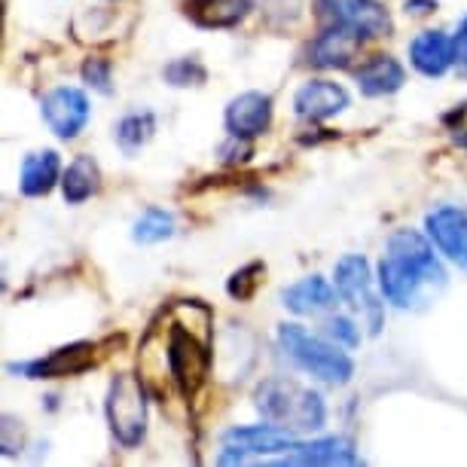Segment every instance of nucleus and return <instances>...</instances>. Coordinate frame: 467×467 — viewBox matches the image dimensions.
<instances>
[{"label": "nucleus", "instance_id": "1", "mask_svg": "<svg viewBox=\"0 0 467 467\" xmlns=\"http://www.w3.org/2000/svg\"><path fill=\"white\" fill-rule=\"evenodd\" d=\"M162 367L183 400H192L208 385L214 367V321L208 306L183 299L165 312Z\"/></svg>", "mask_w": 467, "mask_h": 467}, {"label": "nucleus", "instance_id": "2", "mask_svg": "<svg viewBox=\"0 0 467 467\" xmlns=\"http://www.w3.org/2000/svg\"><path fill=\"white\" fill-rule=\"evenodd\" d=\"M434 242L419 229H394L376 266V281L385 303L394 308H416L446 287V269L437 257Z\"/></svg>", "mask_w": 467, "mask_h": 467}, {"label": "nucleus", "instance_id": "3", "mask_svg": "<svg viewBox=\"0 0 467 467\" xmlns=\"http://www.w3.org/2000/svg\"><path fill=\"white\" fill-rule=\"evenodd\" d=\"M254 407L266 421L287 428L294 434H315L327 425V403L312 385L290 376H269L254 391Z\"/></svg>", "mask_w": 467, "mask_h": 467}, {"label": "nucleus", "instance_id": "4", "mask_svg": "<svg viewBox=\"0 0 467 467\" xmlns=\"http://www.w3.org/2000/svg\"><path fill=\"white\" fill-rule=\"evenodd\" d=\"M278 351L294 364L299 373L318 379L321 385L342 388L355 379V358L348 348L337 346L324 333L306 330L303 324H278L275 330Z\"/></svg>", "mask_w": 467, "mask_h": 467}, {"label": "nucleus", "instance_id": "5", "mask_svg": "<svg viewBox=\"0 0 467 467\" xmlns=\"http://www.w3.org/2000/svg\"><path fill=\"white\" fill-rule=\"evenodd\" d=\"M333 287L339 294V303H346V308L364 324L369 337H379L385 327V296L364 254H346L337 260Z\"/></svg>", "mask_w": 467, "mask_h": 467}, {"label": "nucleus", "instance_id": "6", "mask_svg": "<svg viewBox=\"0 0 467 467\" xmlns=\"http://www.w3.org/2000/svg\"><path fill=\"white\" fill-rule=\"evenodd\" d=\"M104 419H108L110 437L122 449H138L147 440L150 428V403L147 385L135 373H113L104 394Z\"/></svg>", "mask_w": 467, "mask_h": 467}, {"label": "nucleus", "instance_id": "7", "mask_svg": "<svg viewBox=\"0 0 467 467\" xmlns=\"http://www.w3.org/2000/svg\"><path fill=\"white\" fill-rule=\"evenodd\" d=\"M296 434L287 428H278L263 419L260 425H235L226 428L223 449H220V464H244L248 458H269L285 455L296 446Z\"/></svg>", "mask_w": 467, "mask_h": 467}, {"label": "nucleus", "instance_id": "8", "mask_svg": "<svg viewBox=\"0 0 467 467\" xmlns=\"http://www.w3.org/2000/svg\"><path fill=\"white\" fill-rule=\"evenodd\" d=\"M40 117L58 140H77L92 119L89 92L80 86H56L40 99Z\"/></svg>", "mask_w": 467, "mask_h": 467}, {"label": "nucleus", "instance_id": "9", "mask_svg": "<svg viewBox=\"0 0 467 467\" xmlns=\"http://www.w3.org/2000/svg\"><path fill=\"white\" fill-rule=\"evenodd\" d=\"M99 342L80 339V342H67L61 348H52L49 355L22 360V364H10V373H19L25 379H37V382H49V379H70L80 376L86 369H92L99 364Z\"/></svg>", "mask_w": 467, "mask_h": 467}, {"label": "nucleus", "instance_id": "10", "mask_svg": "<svg viewBox=\"0 0 467 467\" xmlns=\"http://www.w3.org/2000/svg\"><path fill=\"white\" fill-rule=\"evenodd\" d=\"M364 43V34L355 31L351 25H321V31L306 47V65L315 70L351 67Z\"/></svg>", "mask_w": 467, "mask_h": 467}, {"label": "nucleus", "instance_id": "11", "mask_svg": "<svg viewBox=\"0 0 467 467\" xmlns=\"http://www.w3.org/2000/svg\"><path fill=\"white\" fill-rule=\"evenodd\" d=\"M272 119H275V101H272L269 92H260V89L239 92L235 99H229L223 110L226 135L244 138V140H257L266 135L272 129Z\"/></svg>", "mask_w": 467, "mask_h": 467}, {"label": "nucleus", "instance_id": "12", "mask_svg": "<svg viewBox=\"0 0 467 467\" xmlns=\"http://www.w3.org/2000/svg\"><path fill=\"white\" fill-rule=\"evenodd\" d=\"M351 108V95L342 83L312 77L294 92V113L303 122H327Z\"/></svg>", "mask_w": 467, "mask_h": 467}, {"label": "nucleus", "instance_id": "13", "mask_svg": "<svg viewBox=\"0 0 467 467\" xmlns=\"http://www.w3.org/2000/svg\"><path fill=\"white\" fill-rule=\"evenodd\" d=\"M425 233L434 242V248L452 263V266L467 272V208L440 205L428 211Z\"/></svg>", "mask_w": 467, "mask_h": 467}, {"label": "nucleus", "instance_id": "14", "mask_svg": "<svg viewBox=\"0 0 467 467\" xmlns=\"http://www.w3.org/2000/svg\"><path fill=\"white\" fill-rule=\"evenodd\" d=\"M355 443L348 437H315L296 440V446L275 458L272 464H306V467H333V464H360Z\"/></svg>", "mask_w": 467, "mask_h": 467}, {"label": "nucleus", "instance_id": "15", "mask_svg": "<svg viewBox=\"0 0 467 467\" xmlns=\"http://www.w3.org/2000/svg\"><path fill=\"white\" fill-rule=\"evenodd\" d=\"M337 303H339L337 287H333V281L321 275H306L281 290V306L290 315H296V318H318V315L333 312Z\"/></svg>", "mask_w": 467, "mask_h": 467}, {"label": "nucleus", "instance_id": "16", "mask_svg": "<svg viewBox=\"0 0 467 467\" xmlns=\"http://www.w3.org/2000/svg\"><path fill=\"white\" fill-rule=\"evenodd\" d=\"M355 83L364 99H388L407 86V67L388 52H376L355 67Z\"/></svg>", "mask_w": 467, "mask_h": 467}, {"label": "nucleus", "instance_id": "17", "mask_svg": "<svg viewBox=\"0 0 467 467\" xmlns=\"http://www.w3.org/2000/svg\"><path fill=\"white\" fill-rule=\"evenodd\" d=\"M61 174L65 165L56 150H31L19 165V192L25 199H47L52 190L61 187Z\"/></svg>", "mask_w": 467, "mask_h": 467}, {"label": "nucleus", "instance_id": "18", "mask_svg": "<svg viewBox=\"0 0 467 467\" xmlns=\"http://www.w3.org/2000/svg\"><path fill=\"white\" fill-rule=\"evenodd\" d=\"M410 65L419 70L428 80H440L449 70L455 67V56H452V37L446 31H419L416 37L410 40Z\"/></svg>", "mask_w": 467, "mask_h": 467}, {"label": "nucleus", "instance_id": "19", "mask_svg": "<svg viewBox=\"0 0 467 467\" xmlns=\"http://www.w3.org/2000/svg\"><path fill=\"white\" fill-rule=\"evenodd\" d=\"M254 10V0H183V16L205 31L239 28Z\"/></svg>", "mask_w": 467, "mask_h": 467}, {"label": "nucleus", "instance_id": "20", "mask_svg": "<svg viewBox=\"0 0 467 467\" xmlns=\"http://www.w3.org/2000/svg\"><path fill=\"white\" fill-rule=\"evenodd\" d=\"M101 187H104V174H101L99 160L89 153H80L65 165L58 190H61L65 205H86L89 199L99 196Z\"/></svg>", "mask_w": 467, "mask_h": 467}, {"label": "nucleus", "instance_id": "21", "mask_svg": "<svg viewBox=\"0 0 467 467\" xmlns=\"http://www.w3.org/2000/svg\"><path fill=\"white\" fill-rule=\"evenodd\" d=\"M156 129H160V119H156L153 110H131L113 122V144L119 147L122 156L131 160L153 140Z\"/></svg>", "mask_w": 467, "mask_h": 467}, {"label": "nucleus", "instance_id": "22", "mask_svg": "<svg viewBox=\"0 0 467 467\" xmlns=\"http://www.w3.org/2000/svg\"><path fill=\"white\" fill-rule=\"evenodd\" d=\"M174 233H178V220H174L171 211H165L160 205H150L144 208V214L135 220V226H131V239L135 244H162L174 239Z\"/></svg>", "mask_w": 467, "mask_h": 467}, {"label": "nucleus", "instance_id": "23", "mask_svg": "<svg viewBox=\"0 0 467 467\" xmlns=\"http://www.w3.org/2000/svg\"><path fill=\"white\" fill-rule=\"evenodd\" d=\"M351 28L364 34V40H379V37H388L394 28L391 16H388V10L379 0H360L355 16H351Z\"/></svg>", "mask_w": 467, "mask_h": 467}, {"label": "nucleus", "instance_id": "24", "mask_svg": "<svg viewBox=\"0 0 467 467\" xmlns=\"http://www.w3.org/2000/svg\"><path fill=\"white\" fill-rule=\"evenodd\" d=\"M162 80L171 89H199V86L208 83V67L196 56H181L162 67Z\"/></svg>", "mask_w": 467, "mask_h": 467}, {"label": "nucleus", "instance_id": "25", "mask_svg": "<svg viewBox=\"0 0 467 467\" xmlns=\"http://www.w3.org/2000/svg\"><path fill=\"white\" fill-rule=\"evenodd\" d=\"M321 333L327 339H333L337 346L355 351L360 348V339H364V333H360V321L355 318V315H342V312H327L321 321Z\"/></svg>", "mask_w": 467, "mask_h": 467}, {"label": "nucleus", "instance_id": "26", "mask_svg": "<svg viewBox=\"0 0 467 467\" xmlns=\"http://www.w3.org/2000/svg\"><path fill=\"white\" fill-rule=\"evenodd\" d=\"M263 275H266V266H263L260 260H254V263H248V266L235 269L233 275H229L226 294L233 296L235 303H248V299H254V294L260 290Z\"/></svg>", "mask_w": 467, "mask_h": 467}, {"label": "nucleus", "instance_id": "27", "mask_svg": "<svg viewBox=\"0 0 467 467\" xmlns=\"http://www.w3.org/2000/svg\"><path fill=\"white\" fill-rule=\"evenodd\" d=\"M80 80L86 89L99 95H113V61L104 56H89L80 65Z\"/></svg>", "mask_w": 467, "mask_h": 467}, {"label": "nucleus", "instance_id": "28", "mask_svg": "<svg viewBox=\"0 0 467 467\" xmlns=\"http://www.w3.org/2000/svg\"><path fill=\"white\" fill-rule=\"evenodd\" d=\"M360 0H315V16L321 25H348Z\"/></svg>", "mask_w": 467, "mask_h": 467}, {"label": "nucleus", "instance_id": "29", "mask_svg": "<svg viewBox=\"0 0 467 467\" xmlns=\"http://www.w3.org/2000/svg\"><path fill=\"white\" fill-rule=\"evenodd\" d=\"M223 160L229 165H239V162H248L251 156H254V140H244V138H233L229 135L226 140V147H223Z\"/></svg>", "mask_w": 467, "mask_h": 467}, {"label": "nucleus", "instance_id": "30", "mask_svg": "<svg viewBox=\"0 0 467 467\" xmlns=\"http://www.w3.org/2000/svg\"><path fill=\"white\" fill-rule=\"evenodd\" d=\"M452 56H455V67L467 74V16L458 22V28L452 34Z\"/></svg>", "mask_w": 467, "mask_h": 467}, {"label": "nucleus", "instance_id": "31", "mask_svg": "<svg viewBox=\"0 0 467 467\" xmlns=\"http://www.w3.org/2000/svg\"><path fill=\"white\" fill-rule=\"evenodd\" d=\"M407 16H431L437 13V0H403Z\"/></svg>", "mask_w": 467, "mask_h": 467}, {"label": "nucleus", "instance_id": "32", "mask_svg": "<svg viewBox=\"0 0 467 467\" xmlns=\"http://www.w3.org/2000/svg\"><path fill=\"white\" fill-rule=\"evenodd\" d=\"M452 140H455V147H462L464 153H467V129H455V135H452Z\"/></svg>", "mask_w": 467, "mask_h": 467}, {"label": "nucleus", "instance_id": "33", "mask_svg": "<svg viewBox=\"0 0 467 467\" xmlns=\"http://www.w3.org/2000/svg\"><path fill=\"white\" fill-rule=\"evenodd\" d=\"M104 4H119V0H104Z\"/></svg>", "mask_w": 467, "mask_h": 467}]
</instances>
